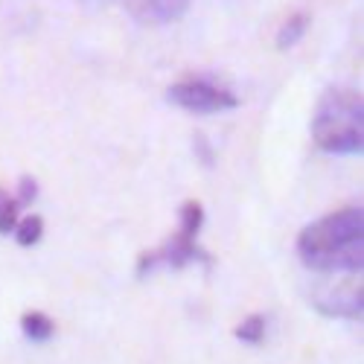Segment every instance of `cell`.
<instances>
[{
	"mask_svg": "<svg viewBox=\"0 0 364 364\" xmlns=\"http://www.w3.org/2000/svg\"><path fill=\"white\" fill-rule=\"evenodd\" d=\"M297 254L321 274H361L364 210L341 207L306 225L297 236Z\"/></svg>",
	"mask_w": 364,
	"mask_h": 364,
	"instance_id": "6da1fadb",
	"label": "cell"
},
{
	"mask_svg": "<svg viewBox=\"0 0 364 364\" xmlns=\"http://www.w3.org/2000/svg\"><path fill=\"white\" fill-rule=\"evenodd\" d=\"M312 140L329 155H361L364 100L355 87H329L312 114Z\"/></svg>",
	"mask_w": 364,
	"mask_h": 364,
	"instance_id": "7a4b0ae2",
	"label": "cell"
},
{
	"mask_svg": "<svg viewBox=\"0 0 364 364\" xmlns=\"http://www.w3.org/2000/svg\"><path fill=\"white\" fill-rule=\"evenodd\" d=\"M204 225V210L198 201H187L181 207V222L178 230L172 233V239L166 245H161L158 251L143 254L137 274H146V271H155L158 265H169V268H184L190 262H210L207 251L198 248V230Z\"/></svg>",
	"mask_w": 364,
	"mask_h": 364,
	"instance_id": "3957f363",
	"label": "cell"
},
{
	"mask_svg": "<svg viewBox=\"0 0 364 364\" xmlns=\"http://www.w3.org/2000/svg\"><path fill=\"white\" fill-rule=\"evenodd\" d=\"M166 97L172 105L178 108H184L190 114H222V111H233L239 105V97L233 94V90L216 85L213 79H207V76H187V79H181L175 82L169 90H166Z\"/></svg>",
	"mask_w": 364,
	"mask_h": 364,
	"instance_id": "277c9868",
	"label": "cell"
},
{
	"mask_svg": "<svg viewBox=\"0 0 364 364\" xmlns=\"http://www.w3.org/2000/svg\"><path fill=\"white\" fill-rule=\"evenodd\" d=\"M312 306L323 312L326 318H347V321H361V280L355 274L344 280L338 289H321L312 297Z\"/></svg>",
	"mask_w": 364,
	"mask_h": 364,
	"instance_id": "5b68a950",
	"label": "cell"
},
{
	"mask_svg": "<svg viewBox=\"0 0 364 364\" xmlns=\"http://www.w3.org/2000/svg\"><path fill=\"white\" fill-rule=\"evenodd\" d=\"M137 23L146 26H166L175 23L181 15L187 12L190 0H117Z\"/></svg>",
	"mask_w": 364,
	"mask_h": 364,
	"instance_id": "8992f818",
	"label": "cell"
},
{
	"mask_svg": "<svg viewBox=\"0 0 364 364\" xmlns=\"http://www.w3.org/2000/svg\"><path fill=\"white\" fill-rule=\"evenodd\" d=\"M21 329H23V336L29 341H36V344H44L55 336V321L44 312H26L21 318Z\"/></svg>",
	"mask_w": 364,
	"mask_h": 364,
	"instance_id": "52a82bcc",
	"label": "cell"
},
{
	"mask_svg": "<svg viewBox=\"0 0 364 364\" xmlns=\"http://www.w3.org/2000/svg\"><path fill=\"white\" fill-rule=\"evenodd\" d=\"M306 29H309V15L306 12H297L291 18H286L277 29V47L280 50H291L303 36H306Z\"/></svg>",
	"mask_w": 364,
	"mask_h": 364,
	"instance_id": "ba28073f",
	"label": "cell"
},
{
	"mask_svg": "<svg viewBox=\"0 0 364 364\" xmlns=\"http://www.w3.org/2000/svg\"><path fill=\"white\" fill-rule=\"evenodd\" d=\"M29 207L21 196H9L6 190H0V236H9L21 219V210Z\"/></svg>",
	"mask_w": 364,
	"mask_h": 364,
	"instance_id": "9c48e42d",
	"label": "cell"
},
{
	"mask_svg": "<svg viewBox=\"0 0 364 364\" xmlns=\"http://www.w3.org/2000/svg\"><path fill=\"white\" fill-rule=\"evenodd\" d=\"M41 233H44V219L41 216H23V219H18V225H15V230H12V236L21 242L23 248H29V245H36V242L41 239Z\"/></svg>",
	"mask_w": 364,
	"mask_h": 364,
	"instance_id": "30bf717a",
	"label": "cell"
},
{
	"mask_svg": "<svg viewBox=\"0 0 364 364\" xmlns=\"http://www.w3.org/2000/svg\"><path fill=\"white\" fill-rule=\"evenodd\" d=\"M233 336H236L242 344H251V347L262 344V338H265V318H262V315H248L245 321L236 326Z\"/></svg>",
	"mask_w": 364,
	"mask_h": 364,
	"instance_id": "8fae6325",
	"label": "cell"
}]
</instances>
